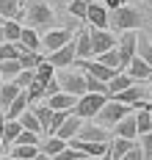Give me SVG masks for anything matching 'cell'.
Returning a JSON list of instances; mask_svg holds the SVG:
<instances>
[{
	"instance_id": "cell-42",
	"label": "cell",
	"mask_w": 152,
	"mask_h": 160,
	"mask_svg": "<svg viewBox=\"0 0 152 160\" xmlns=\"http://www.w3.org/2000/svg\"><path fill=\"white\" fill-rule=\"evenodd\" d=\"M36 75H33V69H22V72H19L17 78H14V83H17L19 88H28V86H31V80H33Z\"/></svg>"
},
{
	"instance_id": "cell-26",
	"label": "cell",
	"mask_w": 152,
	"mask_h": 160,
	"mask_svg": "<svg viewBox=\"0 0 152 160\" xmlns=\"http://www.w3.org/2000/svg\"><path fill=\"white\" fill-rule=\"evenodd\" d=\"M97 61H100L102 66H108L111 72H122V61H119V50H105V52H100V55H94Z\"/></svg>"
},
{
	"instance_id": "cell-55",
	"label": "cell",
	"mask_w": 152,
	"mask_h": 160,
	"mask_svg": "<svg viewBox=\"0 0 152 160\" xmlns=\"http://www.w3.org/2000/svg\"><path fill=\"white\" fill-rule=\"evenodd\" d=\"M119 3H122V6H127V3H130V0H119Z\"/></svg>"
},
{
	"instance_id": "cell-20",
	"label": "cell",
	"mask_w": 152,
	"mask_h": 160,
	"mask_svg": "<svg viewBox=\"0 0 152 160\" xmlns=\"http://www.w3.org/2000/svg\"><path fill=\"white\" fill-rule=\"evenodd\" d=\"M19 91H22V88H19L14 80H6V83H3V88H0V111L3 113L8 111V105L19 97Z\"/></svg>"
},
{
	"instance_id": "cell-53",
	"label": "cell",
	"mask_w": 152,
	"mask_h": 160,
	"mask_svg": "<svg viewBox=\"0 0 152 160\" xmlns=\"http://www.w3.org/2000/svg\"><path fill=\"white\" fill-rule=\"evenodd\" d=\"M147 91H149V97H152V83H149V86H147Z\"/></svg>"
},
{
	"instance_id": "cell-9",
	"label": "cell",
	"mask_w": 152,
	"mask_h": 160,
	"mask_svg": "<svg viewBox=\"0 0 152 160\" xmlns=\"http://www.w3.org/2000/svg\"><path fill=\"white\" fill-rule=\"evenodd\" d=\"M89 39H91V52L94 55L116 47V39H114V33L108 28H89Z\"/></svg>"
},
{
	"instance_id": "cell-56",
	"label": "cell",
	"mask_w": 152,
	"mask_h": 160,
	"mask_svg": "<svg viewBox=\"0 0 152 160\" xmlns=\"http://www.w3.org/2000/svg\"><path fill=\"white\" fill-rule=\"evenodd\" d=\"M91 3H102V6H105V0H91Z\"/></svg>"
},
{
	"instance_id": "cell-3",
	"label": "cell",
	"mask_w": 152,
	"mask_h": 160,
	"mask_svg": "<svg viewBox=\"0 0 152 160\" xmlns=\"http://www.w3.org/2000/svg\"><path fill=\"white\" fill-rule=\"evenodd\" d=\"M105 102H108V94H91V91H86L83 97H78V105H75L72 113L80 116V119H94L102 111Z\"/></svg>"
},
{
	"instance_id": "cell-10",
	"label": "cell",
	"mask_w": 152,
	"mask_h": 160,
	"mask_svg": "<svg viewBox=\"0 0 152 160\" xmlns=\"http://www.w3.org/2000/svg\"><path fill=\"white\" fill-rule=\"evenodd\" d=\"M149 97V91L144 88V86H138V83H133L130 88H124V91H119V94H114L111 99H116V102H124V105H130V108H144V99Z\"/></svg>"
},
{
	"instance_id": "cell-28",
	"label": "cell",
	"mask_w": 152,
	"mask_h": 160,
	"mask_svg": "<svg viewBox=\"0 0 152 160\" xmlns=\"http://www.w3.org/2000/svg\"><path fill=\"white\" fill-rule=\"evenodd\" d=\"M8 155L17 160H33L39 155V146H22V144H11L8 146Z\"/></svg>"
},
{
	"instance_id": "cell-19",
	"label": "cell",
	"mask_w": 152,
	"mask_h": 160,
	"mask_svg": "<svg viewBox=\"0 0 152 160\" xmlns=\"http://www.w3.org/2000/svg\"><path fill=\"white\" fill-rule=\"evenodd\" d=\"M80 122H83L80 116L69 113L67 119H64V124L58 127V132H55V135H58V138H64V141H72V138L78 135V130H80Z\"/></svg>"
},
{
	"instance_id": "cell-25",
	"label": "cell",
	"mask_w": 152,
	"mask_h": 160,
	"mask_svg": "<svg viewBox=\"0 0 152 160\" xmlns=\"http://www.w3.org/2000/svg\"><path fill=\"white\" fill-rule=\"evenodd\" d=\"M22 36V22L19 19H3V42H14L17 44Z\"/></svg>"
},
{
	"instance_id": "cell-37",
	"label": "cell",
	"mask_w": 152,
	"mask_h": 160,
	"mask_svg": "<svg viewBox=\"0 0 152 160\" xmlns=\"http://www.w3.org/2000/svg\"><path fill=\"white\" fill-rule=\"evenodd\" d=\"M25 94H28V99L31 102H36V99H44V83H39V80H31V86L25 88Z\"/></svg>"
},
{
	"instance_id": "cell-40",
	"label": "cell",
	"mask_w": 152,
	"mask_h": 160,
	"mask_svg": "<svg viewBox=\"0 0 152 160\" xmlns=\"http://www.w3.org/2000/svg\"><path fill=\"white\" fill-rule=\"evenodd\" d=\"M19 55V47L14 42H3L0 44V61H8V58H17Z\"/></svg>"
},
{
	"instance_id": "cell-46",
	"label": "cell",
	"mask_w": 152,
	"mask_h": 160,
	"mask_svg": "<svg viewBox=\"0 0 152 160\" xmlns=\"http://www.w3.org/2000/svg\"><path fill=\"white\" fill-rule=\"evenodd\" d=\"M3 127H6V113L0 111V144H3Z\"/></svg>"
},
{
	"instance_id": "cell-54",
	"label": "cell",
	"mask_w": 152,
	"mask_h": 160,
	"mask_svg": "<svg viewBox=\"0 0 152 160\" xmlns=\"http://www.w3.org/2000/svg\"><path fill=\"white\" fill-rule=\"evenodd\" d=\"M78 160H97V158H78Z\"/></svg>"
},
{
	"instance_id": "cell-39",
	"label": "cell",
	"mask_w": 152,
	"mask_h": 160,
	"mask_svg": "<svg viewBox=\"0 0 152 160\" xmlns=\"http://www.w3.org/2000/svg\"><path fill=\"white\" fill-rule=\"evenodd\" d=\"M14 144H22V146H39V132H31V130H22L17 135Z\"/></svg>"
},
{
	"instance_id": "cell-33",
	"label": "cell",
	"mask_w": 152,
	"mask_h": 160,
	"mask_svg": "<svg viewBox=\"0 0 152 160\" xmlns=\"http://www.w3.org/2000/svg\"><path fill=\"white\" fill-rule=\"evenodd\" d=\"M33 75H36V80H39V83H47V80L55 78V66H53L47 58H42V61H39V66L33 69Z\"/></svg>"
},
{
	"instance_id": "cell-12",
	"label": "cell",
	"mask_w": 152,
	"mask_h": 160,
	"mask_svg": "<svg viewBox=\"0 0 152 160\" xmlns=\"http://www.w3.org/2000/svg\"><path fill=\"white\" fill-rule=\"evenodd\" d=\"M108 17H111V11H108L102 3H91V0H89L86 22H91V28H108Z\"/></svg>"
},
{
	"instance_id": "cell-16",
	"label": "cell",
	"mask_w": 152,
	"mask_h": 160,
	"mask_svg": "<svg viewBox=\"0 0 152 160\" xmlns=\"http://www.w3.org/2000/svg\"><path fill=\"white\" fill-rule=\"evenodd\" d=\"M111 130H114V135H119V138H130V141H135V135H138V130H135V113H127L124 119H119Z\"/></svg>"
},
{
	"instance_id": "cell-11",
	"label": "cell",
	"mask_w": 152,
	"mask_h": 160,
	"mask_svg": "<svg viewBox=\"0 0 152 160\" xmlns=\"http://www.w3.org/2000/svg\"><path fill=\"white\" fill-rule=\"evenodd\" d=\"M44 58H47L55 69H67V66H72V64H75V42H69V44H64V47H58L55 52H47Z\"/></svg>"
},
{
	"instance_id": "cell-13",
	"label": "cell",
	"mask_w": 152,
	"mask_h": 160,
	"mask_svg": "<svg viewBox=\"0 0 152 160\" xmlns=\"http://www.w3.org/2000/svg\"><path fill=\"white\" fill-rule=\"evenodd\" d=\"M124 72L135 80V83H141V80H152V66L141 58V55H133V61L124 66Z\"/></svg>"
},
{
	"instance_id": "cell-5",
	"label": "cell",
	"mask_w": 152,
	"mask_h": 160,
	"mask_svg": "<svg viewBox=\"0 0 152 160\" xmlns=\"http://www.w3.org/2000/svg\"><path fill=\"white\" fill-rule=\"evenodd\" d=\"M58 83H61V91L75 97H83L86 94V75L83 72H75V69H61L58 72Z\"/></svg>"
},
{
	"instance_id": "cell-32",
	"label": "cell",
	"mask_w": 152,
	"mask_h": 160,
	"mask_svg": "<svg viewBox=\"0 0 152 160\" xmlns=\"http://www.w3.org/2000/svg\"><path fill=\"white\" fill-rule=\"evenodd\" d=\"M67 144H69V141H64V138H58V135H47V141H44V146H42V152L53 158V155L64 152V149H67Z\"/></svg>"
},
{
	"instance_id": "cell-58",
	"label": "cell",
	"mask_w": 152,
	"mask_h": 160,
	"mask_svg": "<svg viewBox=\"0 0 152 160\" xmlns=\"http://www.w3.org/2000/svg\"><path fill=\"white\" fill-rule=\"evenodd\" d=\"M0 160H3V155H0Z\"/></svg>"
},
{
	"instance_id": "cell-47",
	"label": "cell",
	"mask_w": 152,
	"mask_h": 160,
	"mask_svg": "<svg viewBox=\"0 0 152 160\" xmlns=\"http://www.w3.org/2000/svg\"><path fill=\"white\" fill-rule=\"evenodd\" d=\"M33 160H53V158H50V155H44V152H39V155H36Z\"/></svg>"
},
{
	"instance_id": "cell-6",
	"label": "cell",
	"mask_w": 152,
	"mask_h": 160,
	"mask_svg": "<svg viewBox=\"0 0 152 160\" xmlns=\"http://www.w3.org/2000/svg\"><path fill=\"white\" fill-rule=\"evenodd\" d=\"M78 141H97V144H108L111 138H114V132H108V127H102L97 122H91V119H83L80 122V130H78V135H75Z\"/></svg>"
},
{
	"instance_id": "cell-15",
	"label": "cell",
	"mask_w": 152,
	"mask_h": 160,
	"mask_svg": "<svg viewBox=\"0 0 152 160\" xmlns=\"http://www.w3.org/2000/svg\"><path fill=\"white\" fill-rule=\"evenodd\" d=\"M17 47L19 50H31V52H42V36H39V31L22 25V36H19Z\"/></svg>"
},
{
	"instance_id": "cell-22",
	"label": "cell",
	"mask_w": 152,
	"mask_h": 160,
	"mask_svg": "<svg viewBox=\"0 0 152 160\" xmlns=\"http://www.w3.org/2000/svg\"><path fill=\"white\" fill-rule=\"evenodd\" d=\"M135 80L127 75V72H116L114 78L108 80V97H114V94H119V91H124V88H130Z\"/></svg>"
},
{
	"instance_id": "cell-8",
	"label": "cell",
	"mask_w": 152,
	"mask_h": 160,
	"mask_svg": "<svg viewBox=\"0 0 152 160\" xmlns=\"http://www.w3.org/2000/svg\"><path fill=\"white\" fill-rule=\"evenodd\" d=\"M135 47H138V33H135V31H122V39L116 42L119 61H122V72H124V66H127L130 61H133Z\"/></svg>"
},
{
	"instance_id": "cell-7",
	"label": "cell",
	"mask_w": 152,
	"mask_h": 160,
	"mask_svg": "<svg viewBox=\"0 0 152 160\" xmlns=\"http://www.w3.org/2000/svg\"><path fill=\"white\" fill-rule=\"evenodd\" d=\"M69 42H72V33L67 28H50V31H44V36H42V55L55 52L58 47H64Z\"/></svg>"
},
{
	"instance_id": "cell-1",
	"label": "cell",
	"mask_w": 152,
	"mask_h": 160,
	"mask_svg": "<svg viewBox=\"0 0 152 160\" xmlns=\"http://www.w3.org/2000/svg\"><path fill=\"white\" fill-rule=\"evenodd\" d=\"M25 17H28V28H33V31H50L53 22H55V14H53V8L44 0H33L28 6Z\"/></svg>"
},
{
	"instance_id": "cell-49",
	"label": "cell",
	"mask_w": 152,
	"mask_h": 160,
	"mask_svg": "<svg viewBox=\"0 0 152 160\" xmlns=\"http://www.w3.org/2000/svg\"><path fill=\"white\" fill-rule=\"evenodd\" d=\"M53 3H58V6H67L69 0H53Z\"/></svg>"
},
{
	"instance_id": "cell-34",
	"label": "cell",
	"mask_w": 152,
	"mask_h": 160,
	"mask_svg": "<svg viewBox=\"0 0 152 160\" xmlns=\"http://www.w3.org/2000/svg\"><path fill=\"white\" fill-rule=\"evenodd\" d=\"M135 130H138V135L152 132V116L144 108H135Z\"/></svg>"
},
{
	"instance_id": "cell-44",
	"label": "cell",
	"mask_w": 152,
	"mask_h": 160,
	"mask_svg": "<svg viewBox=\"0 0 152 160\" xmlns=\"http://www.w3.org/2000/svg\"><path fill=\"white\" fill-rule=\"evenodd\" d=\"M141 152H144V158H152V132H144L141 135Z\"/></svg>"
},
{
	"instance_id": "cell-29",
	"label": "cell",
	"mask_w": 152,
	"mask_h": 160,
	"mask_svg": "<svg viewBox=\"0 0 152 160\" xmlns=\"http://www.w3.org/2000/svg\"><path fill=\"white\" fill-rule=\"evenodd\" d=\"M31 111L36 113V119H39L42 130L47 132V127H50V119H53V108L47 105V102H39V105H31Z\"/></svg>"
},
{
	"instance_id": "cell-50",
	"label": "cell",
	"mask_w": 152,
	"mask_h": 160,
	"mask_svg": "<svg viewBox=\"0 0 152 160\" xmlns=\"http://www.w3.org/2000/svg\"><path fill=\"white\" fill-rule=\"evenodd\" d=\"M97 160H114V158H111V155H102V158H97Z\"/></svg>"
},
{
	"instance_id": "cell-23",
	"label": "cell",
	"mask_w": 152,
	"mask_h": 160,
	"mask_svg": "<svg viewBox=\"0 0 152 160\" xmlns=\"http://www.w3.org/2000/svg\"><path fill=\"white\" fill-rule=\"evenodd\" d=\"M22 0H0V19H19Z\"/></svg>"
},
{
	"instance_id": "cell-43",
	"label": "cell",
	"mask_w": 152,
	"mask_h": 160,
	"mask_svg": "<svg viewBox=\"0 0 152 160\" xmlns=\"http://www.w3.org/2000/svg\"><path fill=\"white\" fill-rule=\"evenodd\" d=\"M58 91H61V83H58V78H53V80H47V83H44V99L55 97Z\"/></svg>"
},
{
	"instance_id": "cell-41",
	"label": "cell",
	"mask_w": 152,
	"mask_h": 160,
	"mask_svg": "<svg viewBox=\"0 0 152 160\" xmlns=\"http://www.w3.org/2000/svg\"><path fill=\"white\" fill-rule=\"evenodd\" d=\"M78 158H86V155H83V152H78L75 146H69V144H67V149H64V152L53 155V160H78Z\"/></svg>"
},
{
	"instance_id": "cell-30",
	"label": "cell",
	"mask_w": 152,
	"mask_h": 160,
	"mask_svg": "<svg viewBox=\"0 0 152 160\" xmlns=\"http://www.w3.org/2000/svg\"><path fill=\"white\" fill-rule=\"evenodd\" d=\"M42 58H44L42 52H31V50H19V55H17V61H19L22 69H36Z\"/></svg>"
},
{
	"instance_id": "cell-57",
	"label": "cell",
	"mask_w": 152,
	"mask_h": 160,
	"mask_svg": "<svg viewBox=\"0 0 152 160\" xmlns=\"http://www.w3.org/2000/svg\"><path fill=\"white\" fill-rule=\"evenodd\" d=\"M0 88H3V80H0Z\"/></svg>"
},
{
	"instance_id": "cell-17",
	"label": "cell",
	"mask_w": 152,
	"mask_h": 160,
	"mask_svg": "<svg viewBox=\"0 0 152 160\" xmlns=\"http://www.w3.org/2000/svg\"><path fill=\"white\" fill-rule=\"evenodd\" d=\"M47 105H50L53 111H75V105H78V97L75 94H67V91H58L55 97H50V99H44Z\"/></svg>"
},
{
	"instance_id": "cell-51",
	"label": "cell",
	"mask_w": 152,
	"mask_h": 160,
	"mask_svg": "<svg viewBox=\"0 0 152 160\" xmlns=\"http://www.w3.org/2000/svg\"><path fill=\"white\" fill-rule=\"evenodd\" d=\"M0 42H3V19H0Z\"/></svg>"
},
{
	"instance_id": "cell-14",
	"label": "cell",
	"mask_w": 152,
	"mask_h": 160,
	"mask_svg": "<svg viewBox=\"0 0 152 160\" xmlns=\"http://www.w3.org/2000/svg\"><path fill=\"white\" fill-rule=\"evenodd\" d=\"M72 42H75V58H78V61L94 58V52H91V39H89V28L78 31V36H75Z\"/></svg>"
},
{
	"instance_id": "cell-27",
	"label": "cell",
	"mask_w": 152,
	"mask_h": 160,
	"mask_svg": "<svg viewBox=\"0 0 152 160\" xmlns=\"http://www.w3.org/2000/svg\"><path fill=\"white\" fill-rule=\"evenodd\" d=\"M22 72V66H19L17 58H8V61H0V80L6 83V80H14Z\"/></svg>"
},
{
	"instance_id": "cell-2",
	"label": "cell",
	"mask_w": 152,
	"mask_h": 160,
	"mask_svg": "<svg viewBox=\"0 0 152 160\" xmlns=\"http://www.w3.org/2000/svg\"><path fill=\"white\" fill-rule=\"evenodd\" d=\"M127 113H133V108H130V105H124V102H116V99H111V97H108V102H105V105H102V111L94 116V122L111 130V127L119 122V119H124Z\"/></svg>"
},
{
	"instance_id": "cell-48",
	"label": "cell",
	"mask_w": 152,
	"mask_h": 160,
	"mask_svg": "<svg viewBox=\"0 0 152 160\" xmlns=\"http://www.w3.org/2000/svg\"><path fill=\"white\" fill-rule=\"evenodd\" d=\"M144 111H147V113L152 116V99H149V102H144Z\"/></svg>"
},
{
	"instance_id": "cell-4",
	"label": "cell",
	"mask_w": 152,
	"mask_h": 160,
	"mask_svg": "<svg viewBox=\"0 0 152 160\" xmlns=\"http://www.w3.org/2000/svg\"><path fill=\"white\" fill-rule=\"evenodd\" d=\"M108 25H114L116 31H135L141 25V14L135 11L133 6H119L116 11H111Z\"/></svg>"
},
{
	"instance_id": "cell-36",
	"label": "cell",
	"mask_w": 152,
	"mask_h": 160,
	"mask_svg": "<svg viewBox=\"0 0 152 160\" xmlns=\"http://www.w3.org/2000/svg\"><path fill=\"white\" fill-rule=\"evenodd\" d=\"M69 14L78 17V19H86V8H89V0H69L67 3Z\"/></svg>"
},
{
	"instance_id": "cell-18",
	"label": "cell",
	"mask_w": 152,
	"mask_h": 160,
	"mask_svg": "<svg viewBox=\"0 0 152 160\" xmlns=\"http://www.w3.org/2000/svg\"><path fill=\"white\" fill-rule=\"evenodd\" d=\"M135 146V141H130V138H119V135H114L111 141H108V155L114 160H122L130 149Z\"/></svg>"
},
{
	"instance_id": "cell-24",
	"label": "cell",
	"mask_w": 152,
	"mask_h": 160,
	"mask_svg": "<svg viewBox=\"0 0 152 160\" xmlns=\"http://www.w3.org/2000/svg\"><path fill=\"white\" fill-rule=\"evenodd\" d=\"M28 105H31V99H28V94H25V88L19 91V97L8 105V111H6V119H19L22 113L28 111Z\"/></svg>"
},
{
	"instance_id": "cell-31",
	"label": "cell",
	"mask_w": 152,
	"mask_h": 160,
	"mask_svg": "<svg viewBox=\"0 0 152 160\" xmlns=\"http://www.w3.org/2000/svg\"><path fill=\"white\" fill-rule=\"evenodd\" d=\"M19 124H22V130H31V132H39V135L44 132V130H42V124H39V119H36V113L31 111V105H28V111L19 116Z\"/></svg>"
},
{
	"instance_id": "cell-52",
	"label": "cell",
	"mask_w": 152,
	"mask_h": 160,
	"mask_svg": "<svg viewBox=\"0 0 152 160\" xmlns=\"http://www.w3.org/2000/svg\"><path fill=\"white\" fill-rule=\"evenodd\" d=\"M3 160H17V158H11V155H3Z\"/></svg>"
},
{
	"instance_id": "cell-21",
	"label": "cell",
	"mask_w": 152,
	"mask_h": 160,
	"mask_svg": "<svg viewBox=\"0 0 152 160\" xmlns=\"http://www.w3.org/2000/svg\"><path fill=\"white\" fill-rule=\"evenodd\" d=\"M19 132H22L19 119H6V127H3V144H0V149H8V146L17 141Z\"/></svg>"
},
{
	"instance_id": "cell-35",
	"label": "cell",
	"mask_w": 152,
	"mask_h": 160,
	"mask_svg": "<svg viewBox=\"0 0 152 160\" xmlns=\"http://www.w3.org/2000/svg\"><path fill=\"white\" fill-rule=\"evenodd\" d=\"M83 75H86V72H83ZM86 91H91V94H108V83L91 78V75H86Z\"/></svg>"
},
{
	"instance_id": "cell-45",
	"label": "cell",
	"mask_w": 152,
	"mask_h": 160,
	"mask_svg": "<svg viewBox=\"0 0 152 160\" xmlns=\"http://www.w3.org/2000/svg\"><path fill=\"white\" fill-rule=\"evenodd\" d=\"M122 160H147V158H144V152H141V146L135 144V146H133V149H130V152H127V155H124Z\"/></svg>"
},
{
	"instance_id": "cell-38",
	"label": "cell",
	"mask_w": 152,
	"mask_h": 160,
	"mask_svg": "<svg viewBox=\"0 0 152 160\" xmlns=\"http://www.w3.org/2000/svg\"><path fill=\"white\" fill-rule=\"evenodd\" d=\"M135 55H141L147 64L152 66V42H147V39H141L138 36V47H135Z\"/></svg>"
}]
</instances>
